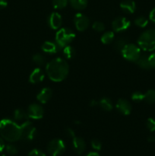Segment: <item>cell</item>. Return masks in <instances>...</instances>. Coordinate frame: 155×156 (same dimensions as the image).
Instances as JSON below:
<instances>
[{
    "mask_svg": "<svg viewBox=\"0 0 155 156\" xmlns=\"http://www.w3.org/2000/svg\"><path fill=\"white\" fill-rule=\"evenodd\" d=\"M149 63L151 68H155V53H152L148 56Z\"/></svg>",
    "mask_w": 155,
    "mask_h": 156,
    "instance_id": "obj_35",
    "label": "cell"
},
{
    "mask_svg": "<svg viewBox=\"0 0 155 156\" xmlns=\"http://www.w3.org/2000/svg\"><path fill=\"white\" fill-rule=\"evenodd\" d=\"M2 156H5V155H2Z\"/></svg>",
    "mask_w": 155,
    "mask_h": 156,
    "instance_id": "obj_43",
    "label": "cell"
},
{
    "mask_svg": "<svg viewBox=\"0 0 155 156\" xmlns=\"http://www.w3.org/2000/svg\"><path fill=\"white\" fill-rule=\"evenodd\" d=\"M74 23L76 29L79 31H84L89 27L90 20L86 15L81 13H77L74 15Z\"/></svg>",
    "mask_w": 155,
    "mask_h": 156,
    "instance_id": "obj_10",
    "label": "cell"
},
{
    "mask_svg": "<svg viewBox=\"0 0 155 156\" xmlns=\"http://www.w3.org/2000/svg\"><path fill=\"white\" fill-rule=\"evenodd\" d=\"M43 51L48 54H55L60 50L61 47L56 42L53 41H46L43 44L42 47Z\"/></svg>",
    "mask_w": 155,
    "mask_h": 156,
    "instance_id": "obj_13",
    "label": "cell"
},
{
    "mask_svg": "<svg viewBox=\"0 0 155 156\" xmlns=\"http://www.w3.org/2000/svg\"><path fill=\"white\" fill-rule=\"evenodd\" d=\"M28 156H46V154L40 149H33L29 152Z\"/></svg>",
    "mask_w": 155,
    "mask_h": 156,
    "instance_id": "obj_34",
    "label": "cell"
},
{
    "mask_svg": "<svg viewBox=\"0 0 155 156\" xmlns=\"http://www.w3.org/2000/svg\"><path fill=\"white\" fill-rule=\"evenodd\" d=\"M6 152L11 155H16L18 153V148L13 144H9L5 146Z\"/></svg>",
    "mask_w": 155,
    "mask_h": 156,
    "instance_id": "obj_30",
    "label": "cell"
},
{
    "mask_svg": "<svg viewBox=\"0 0 155 156\" xmlns=\"http://www.w3.org/2000/svg\"><path fill=\"white\" fill-rule=\"evenodd\" d=\"M27 112L28 114L29 118L33 119V120H39L43 117L44 110L43 107L39 104L33 103L29 105Z\"/></svg>",
    "mask_w": 155,
    "mask_h": 156,
    "instance_id": "obj_8",
    "label": "cell"
},
{
    "mask_svg": "<svg viewBox=\"0 0 155 156\" xmlns=\"http://www.w3.org/2000/svg\"><path fill=\"white\" fill-rule=\"evenodd\" d=\"M68 0H53V5L56 9H62L68 5Z\"/></svg>",
    "mask_w": 155,
    "mask_h": 156,
    "instance_id": "obj_27",
    "label": "cell"
},
{
    "mask_svg": "<svg viewBox=\"0 0 155 156\" xmlns=\"http://www.w3.org/2000/svg\"><path fill=\"white\" fill-rule=\"evenodd\" d=\"M131 22L125 17H118L115 18L112 23V27L114 31L121 32L127 30L130 27Z\"/></svg>",
    "mask_w": 155,
    "mask_h": 156,
    "instance_id": "obj_9",
    "label": "cell"
},
{
    "mask_svg": "<svg viewBox=\"0 0 155 156\" xmlns=\"http://www.w3.org/2000/svg\"><path fill=\"white\" fill-rule=\"evenodd\" d=\"M147 127L150 132L155 131V119L148 118L147 120Z\"/></svg>",
    "mask_w": 155,
    "mask_h": 156,
    "instance_id": "obj_33",
    "label": "cell"
},
{
    "mask_svg": "<svg viewBox=\"0 0 155 156\" xmlns=\"http://www.w3.org/2000/svg\"><path fill=\"white\" fill-rule=\"evenodd\" d=\"M91 146H92L93 149H95V150H100L102 148V143L97 139H94V140H91Z\"/></svg>",
    "mask_w": 155,
    "mask_h": 156,
    "instance_id": "obj_32",
    "label": "cell"
},
{
    "mask_svg": "<svg viewBox=\"0 0 155 156\" xmlns=\"http://www.w3.org/2000/svg\"><path fill=\"white\" fill-rule=\"evenodd\" d=\"M65 150V145L62 140L54 139L47 145V152L51 156L62 155Z\"/></svg>",
    "mask_w": 155,
    "mask_h": 156,
    "instance_id": "obj_6",
    "label": "cell"
},
{
    "mask_svg": "<svg viewBox=\"0 0 155 156\" xmlns=\"http://www.w3.org/2000/svg\"><path fill=\"white\" fill-rule=\"evenodd\" d=\"M120 8L127 14H132L136 9V5L133 0H123L120 3Z\"/></svg>",
    "mask_w": 155,
    "mask_h": 156,
    "instance_id": "obj_17",
    "label": "cell"
},
{
    "mask_svg": "<svg viewBox=\"0 0 155 156\" xmlns=\"http://www.w3.org/2000/svg\"><path fill=\"white\" fill-rule=\"evenodd\" d=\"M72 140V144L73 148H74V152L78 155H81L85 150L86 148V144H85L84 140L81 137L74 136V138L71 139Z\"/></svg>",
    "mask_w": 155,
    "mask_h": 156,
    "instance_id": "obj_15",
    "label": "cell"
},
{
    "mask_svg": "<svg viewBox=\"0 0 155 156\" xmlns=\"http://www.w3.org/2000/svg\"><path fill=\"white\" fill-rule=\"evenodd\" d=\"M69 2L76 10H83L88 5V0H69Z\"/></svg>",
    "mask_w": 155,
    "mask_h": 156,
    "instance_id": "obj_21",
    "label": "cell"
},
{
    "mask_svg": "<svg viewBox=\"0 0 155 156\" xmlns=\"http://www.w3.org/2000/svg\"><path fill=\"white\" fill-rule=\"evenodd\" d=\"M135 24L140 27H145L148 24V20L144 17H138L135 20Z\"/></svg>",
    "mask_w": 155,
    "mask_h": 156,
    "instance_id": "obj_28",
    "label": "cell"
},
{
    "mask_svg": "<svg viewBox=\"0 0 155 156\" xmlns=\"http://www.w3.org/2000/svg\"><path fill=\"white\" fill-rule=\"evenodd\" d=\"M148 141L150 142V143H153V142H155V136H150L148 137Z\"/></svg>",
    "mask_w": 155,
    "mask_h": 156,
    "instance_id": "obj_41",
    "label": "cell"
},
{
    "mask_svg": "<svg viewBox=\"0 0 155 156\" xmlns=\"http://www.w3.org/2000/svg\"><path fill=\"white\" fill-rule=\"evenodd\" d=\"M53 96V91L50 88H43L39 93H38L36 98L41 104H46L51 99Z\"/></svg>",
    "mask_w": 155,
    "mask_h": 156,
    "instance_id": "obj_14",
    "label": "cell"
},
{
    "mask_svg": "<svg viewBox=\"0 0 155 156\" xmlns=\"http://www.w3.org/2000/svg\"><path fill=\"white\" fill-rule=\"evenodd\" d=\"M138 46L145 51L155 50V29H150L143 32L138 40Z\"/></svg>",
    "mask_w": 155,
    "mask_h": 156,
    "instance_id": "obj_3",
    "label": "cell"
},
{
    "mask_svg": "<svg viewBox=\"0 0 155 156\" xmlns=\"http://www.w3.org/2000/svg\"><path fill=\"white\" fill-rule=\"evenodd\" d=\"M149 18H150V21H153V23H155V8L151 10V12H150V15H149Z\"/></svg>",
    "mask_w": 155,
    "mask_h": 156,
    "instance_id": "obj_37",
    "label": "cell"
},
{
    "mask_svg": "<svg viewBox=\"0 0 155 156\" xmlns=\"http://www.w3.org/2000/svg\"><path fill=\"white\" fill-rule=\"evenodd\" d=\"M132 99L135 102H140L144 100V94L141 93V91H135L132 94Z\"/></svg>",
    "mask_w": 155,
    "mask_h": 156,
    "instance_id": "obj_29",
    "label": "cell"
},
{
    "mask_svg": "<svg viewBox=\"0 0 155 156\" xmlns=\"http://www.w3.org/2000/svg\"><path fill=\"white\" fill-rule=\"evenodd\" d=\"M32 59H33V62L37 66H44L46 63V58L40 53H36V54L33 55Z\"/></svg>",
    "mask_w": 155,
    "mask_h": 156,
    "instance_id": "obj_25",
    "label": "cell"
},
{
    "mask_svg": "<svg viewBox=\"0 0 155 156\" xmlns=\"http://www.w3.org/2000/svg\"><path fill=\"white\" fill-rule=\"evenodd\" d=\"M135 62L141 69H151L150 63H149L148 56L147 55H141Z\"/></svg>",
    "mask_w": 155,
    "mask_h": 156,
    "instance_id": "obj_19",
    "label": "cell"
},
{
    "mask_svg": "<svg viewBox=\"0 0 155 156\" xmlns=\"http://www.w3.org/2000/svg\"><path fill=\"white\" fill-rule=\"evenodd\" d=\"M75 50L74 49V47H71V46L68 45L63 48V54L66 59H72V58H74V56H75Z\"/></svg>",
    "mask_w": 155,
    "mask_h": 156,
    "instance_id": "obj_22",
    "label": "cell"
},
{
    "mask_svg": "<svg viewBox=\"0 0 155 156\" xmlns=\"http://www.w3.org/2000/svg\"><path fill=\"white\" fill-rule=\"evenodd\" d=\"M144 101L148 104L155 103V90H148L144 94Z\"/></svg>",
    "mask_w": 155,
    "mask_h": 156,
    "instance_id": "obj_26",
    "label": "cell"
},
{
    "mask_svg": "<svg viewBox=\"0 0 155 156\" xmlns=\"http://www.w3.org/2000/svg\"><path fill=\"white\" fill-rule=\"evenodd\" d=\"M0 134L8 142H16L21 140V126L9 119H3L0 121Z\"/></svg>",
    "mask_w": 155,
    "mask_h": 156,
    "instance_id": "obj_2",
    "label": "cell"
},
{
    "mask_svg": "<svg viewBox=\"0 0 155 156\" xmlns=\"http://www.w3.org/2000/svg\"><path fill=\"white\" fill-rule=\"evenodd\" d=\"M99 105V101H97L95 100H93L92 101L90 102V105L91 106H96V105Z\"/></svg>",
    "mask_w": 155,
    "mask_h": 156,
    "instance_id": "obj_40",
    "label": "cell"
},
{
    "mask_svg": "<svg viewBox=\"0 0 155 156\" xmlns=\"http://www.w3.org/2000/svg\"><path fill=\"white\" fill-rule=\"evenodd\" d=\"M123 57L129 61L136 62L141 56V50L137 45L133 44H127L122 51Z\"/></svg>",
    "mask_w": 155,
    "mask_h": 156,
    "instance_id": "obj_5",
    "label": "cell"
},
{
    "mask_svg": "<svg viewBox=\"0 0 155 156\" xmlns=\"http://www.w3.org/2000/svg\"><path fill=\"white\" fill-rule=\"evenodd\" d=\"M47 22H48V24L50 28L53 29V30H57L62 25V16L59 13H57V12H53L48 17Z\"/></svg>",
    "mask_w": 155,
    "mask_h": 156,
    "instance_id": "obj_11",
    "label": "cell"
},
{
    "mask_svg": "<svg viewBox=\"0 0 155 156\" xmlns=\"http://www.w3.org/2000/svg\"><path fill=\"white\" fill-rule=\"evenodd\" d=\"M65 133H66L67 136H68V137H70L71 139H73L74 136H75V134H74V130H73L72 129H71V128H66V129H65Z\"/></svg>",
    "mask_w": 155,
    "mask_h": 156,
    "instance_id": "obj_36",
    "label": "cell"
},
{
    "mask_svg": "<svg viewBox=\"0 0 155 156\" xmlns=\"http://www.w3.org/2000/svg\"><path fill=\"white\" fill-rule=\"evenodd\" d=\"M86 156H100V155H99V154L97 153V152H91V153H89Z\"/></svg>",
    "mask_w": 155,
    "mask_h": 156,
    "instance_id": "obj_42",
    "label": "cell"
},
{
    "mask_svg": "<svg viewBox=\"0 0 155 156\" xmlns=\"http://www.w3.org/2000/svg\"><path fill=\"white\" fill-rule=\"evenodd\" d=\"M117 111L123 115H129L132 111V105L126 99H119L115 105Z\"/></svg>",
    "mask_w": 155,
    "mask_h": 156,
    "instance_id": "obj_12",
    "label": "cell"
},
{
    "mask_svg": "<svg viewBox=\"0 0 155 156\" xmlns=\"http://www.w3.org/2000/svg\"><path fill=\"white\" fill-rule=\"evenodd\" d=\"M75 37V34L69 28H61L58 30L56 36V42L61 48L69 45Z\"/></svg>",
    "mask_w": 155,
    "mask_h": 156,
    "instance_id": "obj_4",
    "label": "cell"
},
{
    "mask_svg": "<svg viewBox=\"0 0 155 156\" xmlns=\"http://www.w3.org/2000/svg\"><path fill=\"white\" fill-rule=\"evenodd\" d=\"M93 29L97 32H102L105 30V25L100 21H95L92 25Z\"/></svg>",
    "mask_w": 155,
    "mask_h": 156,
    "instance_id": "obj_31",
    "label": "cell"
},
{
    "mask_svg": "<svg viewBox=\"0 0 155 156\" xmlns=\"http://www.w3.org/2000/svg\"><path fill=\"white\" fill-rule=\"evenodd\" d=\"M99 105L100 106V108H102V109L106 111H110L113 108L112 101L109 98H103L99 101Z\"/></svg>",
    "mask_w": 155,
    "mask_h": 156,
    "instance_id": "obj_20",
    "label": "cell"
},
{
    "mask_svg": "<svg viewBox=\"0 0 155 156\" xmlns=\"http://www.w3.org/2000/svg\"><path fill=\"white\" fill-rule=\"evenodd\" d=\"M29 118L27 111L22 109H17L14 112V119L17 122H25Z\"/></svg>",
    "mask_w": 155,
    "mask_h": 156,
    "instance_id": "obj_18",
    "label": "cell"
},
{
    "mask_svg": "<svg viewBox=\"0 0 155 156\" xmlns=\"http://www.w3.org/2000/svg\"><path fill=\"white\" fill-rule=\"evenodd\" d=\"M45 77L43 71L41 69L36 68L33 70L30 76V82L33 84H37L42 82Z\"/></svg>",
    "mask_w": 155,
    "mask_h": 156,
    "instance_id": "obj_16",
    "label": "cell"
},
{
    "mask_svg": "<svg viewBox=\"0 0 155 156\" xmlns=\"http://www.w3.org/2000/svg\"><path fill=\"white\" fill-rule=\"evenodd\" d=\"M47 75L53 82H62L67 77L69 71L68 64L65 59L56 58L46 64Z\"/></svg>",
    "mask_w": 155,
    "mask_h": 156,
    "instance_id": "obj_1",
    "label": "cell"
},
{
    "mask_svg": "<svg viewBox=\"0 0 155 156\" xmlns=\"http://www.w3.org/2000/svg\"><path fill=\"white\" fill-rule=\"evenodd\" d=\"M5 148V143L3 141V140L2 139V137H0V152L4 149Z\"/></svg>",
    "mask_w": 155,
    "mask_h": 156,
    "instance_id": "obj_39",
    "label": "cell"
},
{
    "mask_svg": "<svg viewBox=\"0 0 155 156\" xmlns=\"http://www.w3.org/2000/svg\"><path fill=\"white\" fill-rule=\"evenodd\" d=\"M20 126H21V140L30 141V140H33L36 137V129L31 122L27 120L21 123V125Z\"/></svg>",
    "mask_w": 155,
    "mask_h": 156,
    "instance_id": "obj_7",
    "label": "cell"
},
{
    "mask_svg": "<svg viewBox=\"0 0 155 156\" xmlns=\"http://www.w3.org/2000/svg\"><path fill=\"white\" fill-rule=\"evenodd\" d=\"M114 40V33L112 31H107L101 37V42L104 44H109Z\"/></svg>",
    "mask_w": 155,
    "mask_h": 156,
    "instance_id": "obj_23",
    "label": "cell"
},
{
    "mask_svg": "<svg viewBox=\"0 0 155 156\" xmlns=\"http://www.w3.org/2000/svg\"><path fill=\"white\" fill-rule=\"evenodd\" d=\"M128 43L126 40L123 39V38H119V39L115 41V43H114V49L117 52L122 53V50L124 49V47H126V45Z\"/></svg>",
    "mask_w": 155,
    "mask_h": 156,
    "instance_id": "obj_24",
    "label": "cell"
},
{
    "mask_svg": "<svg viewBox=\"0 0 155 156\" xmlns=\"http://www.w3.org/2000/svg\"><path fill=\"white\" fill-rule=\"evenodd\" d=\"M8 2L7 0H0V9H5L7 6Z\"/></svg>",
    "mask_w": 155,
    "mask_h": 156,
    "instance_id": "obj_38",
    "label": "cell"
}]
</instances>
